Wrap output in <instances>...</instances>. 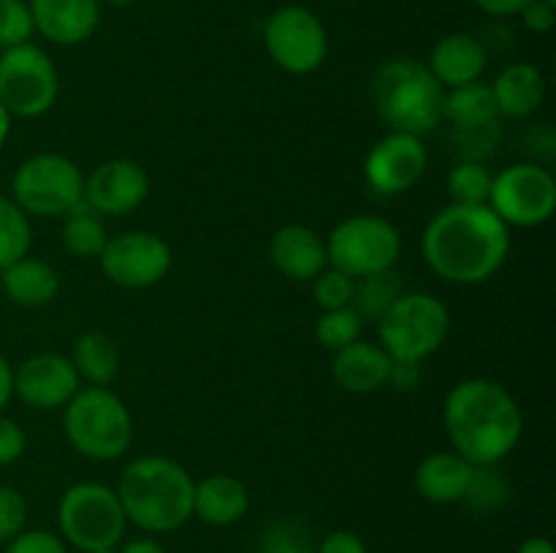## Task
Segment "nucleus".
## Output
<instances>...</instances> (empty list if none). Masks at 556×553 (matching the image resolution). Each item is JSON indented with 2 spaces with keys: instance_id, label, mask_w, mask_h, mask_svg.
<instances>
[{
  "instance_id": "19",
  "label": "nucleus",
  "mask_w": 556,
  "mask_h": 553,
  "mask_svg": "<svg viewBox=\"0 0 556 553\" xmlns=\"http://www.w3.org/2000/svg\"><path fill=\"white\" fill-rule=\"evenodd\" d=\"M271 263L282 271L286 276L299 282H309L326 269L329 258H326V244L313 228L299 226H282L280 231L271 236L269 244Z\"/></svg>"
},
{
  "instance_id": "24",
  "label": "nucleus",
  "mask_w": 556,
  "mask_h": 553,
  "mask_svg": "<svg viewBox=\"0 0 556 553\" xmlns=\"http://www.w3.org/2000/svg\"><path fill=\"white\" fill-rule=\"evenodd\" d=\"M3 291L20 307H47L60 291L58 271L36 258H20L3 269Z\"/></svg>"
},
{
  "instance_id": "27",
  "label": "nucleus",
  "mask_w": 556,
  "mask_h": 553,
  "mask_svg": "<svg viewBox=\"0 0 556 553\" xmlns=\"http://www.w3.org/2000/svg\"><path fill=\"white\" fill-rule=\"evenodd\" d=\"M109 236L103 228L101 215L87 204L85 198L68 211V220L63 226V244L68 253L79 255V258H98L101 249L106 247Z\"/></svg>"
},
{
  "instance_id": "9",
  "label": "nucleus",
  "mask_w": 556,
  "mask_h": 553,
  "mask_svg": "<svg viewBox=\"0 0 556 553\" xmlns=\"http://www.w3.org/2000/svg\"><path fill=\"white\" fill-rule=\"evenodd\" d=\"M402 239L389 220L375 215H358L342 220L326 242V258L331 269L348 276H367L375 271L394 269L400 260Z\"/></svg>"
},
{
  "instance_id": "34",
  "label": "nucleus",
  "mask_w": 556,
  "mask_h": 553,
  "mask_svg": "<svg viewBox=\"0 0 556 553\" xmlns=\"http://www.w3.org/2000/svg\"><path fill=\"white\" fill-rule=\"evenodd\" d=\"M33 14L25 0H0V47L11 49L20 43H30Z\"/></svg>"
},
{
  "instance_id": "39",
  "label": "nucleus",
  "mask_w": 556,
  "mask_h": 553,
  "mask_svg": "<svg viewBox=\"0 0 556 553\" xmlns=\"http://www.w3.org/2000/svg\"><path fill=\"white\" fill-rule=\"evenodd\" d=\"M315 553H367V545H364V540L356 531L337 529L320 540L318 551Z\"/></svg>"
},
{
  "instance_id": "30",
  "label": "nucleus",
  "mask_w": 556,
  "mask_h": 553,
  "mask_svg": "<svg viewBox=\"0 0 556 553\" xmlns=\"http://www.w3.org/2000/svg\"><path fill=\"white\" fill-rule=\"evenodd\" d=\"M492 173L483 163L465 160L448 173V190L454 195V204L481 206L489 204V193H492Z\"/></svg>"
},
{
  "instance_id": "5",
  "label": "nucleus",
  "mask_w": 556,
  "mask_h": 553,
  "mask_svg": "<svg viewBox=\"0 0 556 553\" xmlns=\"http://www.w3.org/2000/svg\"><path fill=\"white\" fill-rule=\"evenodd\" d=\"M63 428L68 442L92 461H114L130 448L134 421L117 394L103 385L79 388L65 404Z\"/></svg>"
},
{
  "instance_id": "44",
  "label": "nucleus",
  "mask_w": 556,
  "mask_h": 553,
  "mask_svg": "<svg viewBox=\"0 0 556 553\" xmlns=\"http://www.w3.org/2000/svg\"><path fill=\"white\" fill-rule=\"evenodd\" d=\"M119 553H166V548L150 537H139V540H130Z\"/></svg>"
},
{
  "instance_id": "41",
  "label": "nucleus",
  "mask_w": 556,
  "mask_h": 553,
  "mask_svg": "<svg viewBox=\"0 0 556 553\" xmlns=\"http://www.w3.org/2000/svg\"><path fill=\"white\" fill-rule=\"evenodd\" d=\"M418 380H421V363L418 361H391L389 383L396 385L402 390L416 388Z\"/></svg>"
},
{
  "instance_id": "43",
  "label": "nucleus",
  "mask_w": 556,
  "mask_h": 553,
  "mask_svg": "<svg viewBox=\"0 0 556 553\" xmlns=\"http://www.w3.org/2000/svg\"><path fill=\"white\" fill-rule=\"evenodd\" d=\"M11 396H14V369H11V363L0 356V412L5 410Z\"/></svg>"
},
{
  "instance_id": "32",
  "label": "nucleus",
  "mask_w": 556,
  "mask_h": 553,
  "mask_svg": "<svg viewBox=\"0 0 556 553\" xmlns=\"http://www.w3.org/2000/svg\"><path fill=\"white\" fill-rule=\"evenodd\" d=\"M508 493L510 488L503 475H497L492 466H476L472 470L470 488H467L462 502L470 504L472 510H481V513H492V510H500L508 502Z\"/></svg>"
},
{
  "instance_id": "6",
  "label": "nucleus",
  "mask_w": 556,
  "mask_h": 553,
  "mask_svg": "<svg viewBox=\"0 0 556 553\" xmlns=\"http://www.w3.org/2000/svg\"><path fill=\"white\" fill-rule=\"evenodd\" d=\"M451 331V314L440 298L429 293H402L378 320L380 347L391 361H418L443 347Z\"/></svg>"
},
{
  "instance_id": "16",
  "label": "nucleus",
  "mask_w": 556,
  "mask_h": 553,
  "mask_svg": "<svg viewBox=\"0 0 556 553\" xmlns=\"http://www.w3.org/2000/svg\"><path fill=\"white\" fill-rule=\"evenodd\" d=\"M150 193V177L134 160H106L87 177L85 201L98 215L119 217L144 204Z\"/></svg>"
},
{
  "instance_id": "28",
  "label": "nucleus",
  "mask_w": 556,
  "mask_h": 553,
  "mask_svg": "<svg viewBox=\"0 0 556 553\" xmlns=\"http://www.w3.org/2000/svg\"><path fill=\"white\" fill-rule=\"evenodd\" d=\"M402 280L394 269L375 271V274L358 276L353 287V304L362 320H380L389 312L391 304L402 296Z\"/></svg>"
},
{
  "instance_id": "49",
  "label": "nucleus",
  "mask_w": 556,
  "mask_h": 553,
  "mask_svg": "<svg viewBox=\"0 0 556 553\" xmlns=\"http://www.w3.org/2000/svg\"><path fill=\"white\" fill-rule=\"evenodd\" d=\"M546 3H548V5H554V9H556V0H546Z\"/></svg>"
},
{
  "instance_id": "48",
  "label": "nucleus",
  "mask_w": 556,
  "mask_h": 553,
  "mask_svg": "<svg viewBox=\"0 0 556 553\" xmlns=\"http://www.w3.org/2000/svg\"><path fill=\"white\" fill-rule=\"evenodd\" d=\"M92 553H119L117 548H101V551H92Z\"/></svg>"
},
{
  "instance_id": "14",
  "label": "nucleus",
  "mask_w": 556,
  "mask_h": 553,
  "mask_svg": "<svg viewBox=\"0 0 556 553\" xmlns=\"http://www.w3.org/2000/svg\"><path fill=\"white\" fill-rule=\"evenodd\" d=\"M427 146H424L421 136L410 133H394L391 130L386 139L369 150L367 163H364V173L375 193L380 195H400L410 190L418 179L427 171Z\"/></svg>"
},
{
  "instance_id": "47",
  "label": "nucleus",
  "mask_w": 556,
  "mask_h": 553,
  "mask_svg": "<svg viewBox=\"0 0 556 553\" xmlns=\"http://www.w3.org/2000/svg\"><path fill=\"white\" fill-rule=\"evenodd\" d=\"M109 3H112V5H130V3H136V0H109Z\"/></svg>"
},
{
  "instance_id": "15",
  "label": "nucleus",
  "mask_w": 556,
  "mask_h": 553,
  "mask_svg": "<svg viewBox=\"0 0 556 553\" xmlns=\"http://www.w3.org/2000/svg\"><path fill=\"white\" fill-rule=\"evenodd\" d=\"M79 390V374L65 356L41 352L27 358L14 372V394L33 410H58Z\"/></svg>"
},
{
  "instance_id": "38",
  "label": "nucleus",
  "mask_w": 556,
  "mask_h": 553,
  "mask_svg": "<svg viewBox=\"0 0 556 553\" xmlns=\"http://www.w3.org/2000/svg\"><path fill=\"white\" fill-rule=\"evenodd\" d=\"M22 453H25V432L20 423L0 415V466L14 464Z\"/></svg>"
},
{
  "instance_id": "10",
  "label": "nucleus",
  "mask_w": 556,
  "mask_h": 553,
  "mask_svg": "<svg viewBox=\"0 0 556 553\" xmlns=\"http://www.w3.org/2000/svg\"><path fill=\"white\" fill-rule=\"evenodd\" d=\"M60 92L58 68L43 49L20 43L0 54V103L14 117H41Z\"/></svg>"
},
{
  "instance_id": "25",
  "label": "nucleus",
  "mask_w": 556,
  "mask_h": 553,
  "mask_svg": "<svg viewBox=\"0 0 556 553\" xmlns=\"http://www.w3.org/2000/svg\"><path fill=\"white\" fill-rule=\"evenodd\" d=\"M497 101L492 95V87L481 81L451 87L443 98V117L451 119L462 130H481L497 119Z\"/></svg>"
},
{
  "instance_id": "1",
  "label": "nucleus",
  "mask_w": 556,
  "mask_h": 553,
  "mask_svg": "<svg viewBox=\"0 0 556 553\" xmlns=\"http://www.w3.org/2000/svg\"><path fill=\"white\" fill-rule=\"evenodd\" d=\"M421 253L429 269L443 280L478 285L503 269L510 253V233L489 204H451L429 220Z\"/></svg>"
},
{
  "instance_id": "42",
  "label": "nucleus",
  "mask_w": 556,
  "mask_h": 553,
  "mask_svg": "<svg viewBox=\"0 0 556 553\" xmlns=\"http://www.w3.org/2000/svg\"><path fill=\"white\" fill-rule=\"evenodd\" d=\"M472 3L492 16H514L521 14L525 5L532 3V0H472Z\"/></svg>"
},
{
  "instance_id": "7",
  "label": "nucleus",
  "mask_w": 556,
  "mask_h": 553,
  "mask_svg": "<svg viewBox=\"0 0 556 553\" xmlns=\"http://www.w3.org/2000/svg\"><path fill=\"white\" fill-rule=\"evenodd\" d=\"M58 524L71 545L92 553L101 548H117L128 518L117 491L103 483H76L60 499Z\"/></svg>"
},
{
  "instance_id": "2",
  "label": "nucleus",
  "mask_w": 556,
  "mask_h": 553,
  "mask_svg": "<svg viewBox=\"0 0 556 553\" xmlns=\"http://www.w3.org/2000/svg\"><path fill=\"white\" fill-rule=\"evenodd\" d=\"M443 423L456 453L472 466H494L508 459L525 432V415L514 394L483 377L451 388Z\"/></svg>"
},
{
  "instance_id": "18",
  "label": "nucleus",
  "mask_w": 556,
  "mask_h": 553,
  "mask_svg": "<svg viewBox=\"0 0 556 553\" xmlns=\"http://www.w3.org/2000/svg\"><path fill=\"white\" fill-rule=\"evenodd\" d=\"M391 356L375 342L356 339L334 352L331 377L348 394H375L389 385Z\"/></svg>"
},
{
  "instance_id": "37",
  "label": "nucleus",
  "mask_w": 556,
  "mask_h": 553,
  "mask_svg": "<svg viewBox=\"0 0 556 553\" xmlns=\"http://www.w3.org/2000/svg\"><path fill=\"white\" fill-rule=\"evenodd\" d=\"M5 553H68L65 542L54 531L47 529H22L20 535L11 537Z\"/></svg>"
},
{
  "instance_id": "35",
  "label": "nucleus",
  "mask_w": 556,
  "mask_h": 553,
  "mask_svg": "<svg viewBox=\"0 0 556 553\" xmlns=\"http://www.w3.org/2000/svg\"><path fill=\"white\" fill-rule=\"evenodd\" d=\"M353 287H356V280L342 271L331 269V271H320L315 276V285H313V296L315 304L320 309H342V307H351L353 304Z\"/></svg>"
},
{
  "instance_id": "17",
  "label": "nucleus",
  "mask_w": 556,
  "mask_h": 553,
  "mask_svg": "<svg viewBox=\"0 0 556 553\" xmlns=\"http://www.w3.org/2000/svg\"><path fill=\"white\" fill-rule=\"evenodd\" d=\"M33 25L60 47H74L87 41L101 22L98 0H30Z\"/></svg>"
},
{
  "instance_id": "46",
  "label": "nucleus",
  "mask_w": 556,
  "mask_h": 553,
  "mask_svg": "<svg viewBox=\"0 0 556 553\" xmlns=\"http://www.w3.org/2000/svg\"><path fill=\"white\" fill-rule=\"evenodd\" d=\"M9 130H11V114L5 112V106L0 103V146H3L5 139H9Z\"/></svg>"
},
{
  "instance_id": "21",
  "label": "nucleus",
  "mask_w": 556,
  "mask_h": 553,
  "mask_svg": "<svg viewBox=\"0 0 556 553\" xmlns=\"http://www.w3.org/2000/svg\"><path fill=\"white\" fill-rule=\"evenodd\" d=\"M472 470H476V466L467 459H462L459 453L440 450V453L427 455V459L418 464L416 491L421 493L427 502L434 504L462 502L467 488H470Z\"/></svg>"
},
{
  "instance_id": "40",
  "label": "nucleus",
  "mask_w": 556,
  "mask_h": 553,
  "mask_svg": "<svg viewBox=\"0 0 556 553\" xmlns=\"http://www.w3.org/2000/svg\"><path fill=\"white\" fill-rule=\"evenodd\" d=\"M521 20H525L527 30L548 33L556 22V9L548 5L546 0H532V3H527L525 11H521Z\"/></svg>"
},
{
  "instance_id": "13",
  "label": "nucleus",
  "mask_w": 556,
  "mask_h": 553,
  "mask_svg": "<svg viewBox=\"0 0 556 553\" xmlns=\"http://www.w3.org/2000/svg\"><path fill=\"white\" fill-rule=\"evenodd\" d=\"M98 258L103 274L123 287H150L172 269V247L150 231H125L109 239Z\"/></svg>"
},
{
  "instance_id": "20",
  "label": "nucleus",
  "mask_w": 556,
  "mask_h": 553,
  "mask_svg": "<svg viewBox=\"0 0 556 553\" xmlns=\"http://www.w3.org/2000/svg\"><path fill=\"white\" fill-rule=\"evenodd\" d=\"M427 68L448 90L470 85V81L481 79V74L486 70V49L467 33H451L434 43Z\"/></svg>"
},
{
  "instance_id": "33",
  "label": "nucleus",
  "mask_w": 556,
  "mask_h": 553,
  "mask_svg": "<svg viewBox=\"0 0 556 553\" xmlns=\"http://www.w3.org/2000/svg\"><path fill=\"white\" fill-rule=\"evenodd\" d=\"M258 553H315V545L302 524L277 520V524L266 526V531L261 535Z\"/></svg>"
},
{
  "instance_id": "23",
  "label": "nucleus",
  "mask_w": 556,
  "mask_h": 553,
  "mask_svg": "<svg viewBox=\"0 0 556 553\" xmlns=\"http://www.w3.org/2000/svg\"><path fill=\"white\" fill-rule=\"evenodd\" d=\"M492 95L497 101V112L505 117L525 119L541 108L546 98V79L530 63H514L500 70L492 85Z\"/></svg>"
},
{
  "instance_id": "8",
  "label": "nucleus",
  "mask_w": 556,
  "mask_h": 553,
  "mask_svg": "<svg viewBox=\"0 0 556 553\" xmlns=\"http://www.w3.org/2000/svg\"><path fill=\"white\" fill-rule=\"evenodd\" d=\"M11 190H14V204L25 215L58 217L68 215L85 198V177L79 166L65 155L41 152L27 157L16 168Z\"/></svg>"
},
{
  "instance_id": "26",
  "label": "nucleus",
  "mask_w": 556,
  "mask_h": 553,
  "mask_svg": "<svg viewBox=\"0 0 556 553\" xmlns=\"http://www.w3.org/2000/svg\"><path fill=\"white\" fill-rule=\"evenodd\" d=\"M71 363H74L76 374L85 377L87 383L109 385L117 377L119 352L106 334L90 331V334L76 339L74 352H71Z\"/></svg>"
},
{
  "instance_id": "29",
  "label": "nucleus",
  "mask_w": 556,
  "mask_h": 553,
  "mask_svg": "<svg viewBox=\"0 0 556 553\" xmlns=\"http://www.w3.org/2000/svg\"><path fill=\"white\" fill-rule=\"evenodd\" d=\"M30 242L33 233L27 215L14 204V198L0 195V271L25 258Z\"/></svg>"
},
{
  "instance_id": "12",
  "label": "nucleus",
  "mask_w": 556,
  "mask_h": 553,
  "mask_svg": "<svg viewBox=\"0 0 556 553\" xmlns=\"http://www.w3.org/2000/svg\"><path fill=\"white\" fill-rule=\"evenodd\" d=\"M269 57L288 74H313L329 54V36L324 22L304 5H282L264 27Z\"/></svg>"
},
{
  "instance_id": "11",
  "label": "nucleus",
  "mask_w": 556,
  "mask_h": 553,
  "mask_svg": "<svg viewBox=\"0 0 556 553\" xmlns=\"http://www.w3.org/2000/svg\"><path fill=\"white\" fill-rule=\"evenodd\" d=\"M489 206L505 226H543L556 211V179L538 163H514L492 179Z\"/></svg>"
},
{
  "instance_id": "36",
  "label": "nucleus",
  "mask_w": 556,
  "mask_h": 553,
  "mask_svg": "<svg viewBox=\"0 0 556 553\" xmlns=\"http://www.w3.org/2000/svg\"><path fill=\"white\" fill-rule=\"evenodd\" d=\"M27 502L16 488L0 486V542H9L11 537L25 529Z\"/></svg>"
},
{
  "instance_id": "22",
  "label": "nucleus",
  "mask_w": 556,
  "mask_h": 553,
  "mask_svg": "<svg viewBox=\"0 0 556 553\" xmlns=\"http://www.w3.org/2000/svg\"><path fill=\"white\" fill-rule=\"evenodd\" d=\"M250 493L242 480L231 475H212L195 483L193 515L210 526H231L248 513Z\"/></svg>"
},
{
  "instance_id": "31",
  "label": "nucleus",
  "mask_w": 556,
  "mask_h": 553,
  "mask_svg": "<svg viewBox=\"0 0 556 553\" xmlns=\"http://www.w3.org/2000/svg\"><path fill=\"white\" fill-rule=\"evenodd\" d=\"M362 325L364 320L358 318V312L353 307L324 309V314L318 318V325H315V334H318V342L326 350L337 352L362 336Z\"/></svg>"
},
{
  "instance_id": "4",
  "label": "nucleus",
  "mask_w": 556,
  "mask_h": 553,
  "mask_svg": "<svg viewBox=\"0 0 556 553\" xmlns=\"http://www.w3.org/2000/svg\"><path fill=\"white\" fill-rule=\"evenodd\" d=\"M443 98L445 87L421 60H391L372 79L375 112L394 133L424 136L438 128Z\"/></svg>"
},
{
  "instance_id": "45",
  "label": "nucleus",
  "mask_w": 556,
  "mask_h": 553,
  "mask_svg": "<svg viewBox=\"0 0 556 553\" xmlns=\"http://www.w3.org/2000/svg\"><path fill=\"white\" fill-rule=\"evenodd\" d=\"M519 553H556L554 542L546 537H527L519 545Z\"/></svg>"
},
{
  "instance_id": "3",
  "label": "nucleus",
  "mask_w": 556,
  "mask_h": 553,
  "mask_svg": "<svg viewBox=\"0 0 556 553\" xmlns=\"http://www.w3.org/2000/svg\"><path fill=\"white\" fill-rule=\"evenodd\" d=\"M195 483L182 464L163 455L130 461L117 483L125 518L152 535L177 531L193 518Z\"/></svg>"
}]
</instances>
